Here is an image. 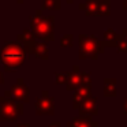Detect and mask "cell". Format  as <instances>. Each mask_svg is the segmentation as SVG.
Instances as JSON below:
<instances>
[{
	"instance_id": "1",
	"label": "cell",
	"mask_w": 127,
	"mask_h": 127,
	"mask_svg": "<svg viewBox=\"0 0 127 127\" xmlns=\"http://www.w3.org/2000/svg\"><path fill=\"white\" fill-rule=\"evenodd\" d=\"M28 53L21 42L15 41H6L0 47V63L3 66L4 71L15 72L19 66L25 63Z\"/></svg>"
},
{
	"instance_id": "2",
	"label": "cell",
	"mask_w": 127,
	"mask_h": 127,
	"mask_svg": "<svg viewBox=\"0 0 127 127\" xmlns=\"http://www.w3.org/2000/svg\"><path fill=\"white\" fill-rule=\"evenodd\" d=\"M53 23L55 18L53 17H44L42 10H37L34 15H30L29 18V26L30 32L36 40L41 41H53L55 40V33H53Z\"/></svg>"
},
{
	"instance_id": "3",
	"label": "cell",
	"mask_w": 127,
	"mask_h": 127,
	"mask_svg": "<svg viewBox=\"0 0 127 127\" xmlns=\"http://www.w3.org/2000/svg\"><path fill=\"white\" fill-rule=\"evenodd\" d=\"M78 42H79V51H78V58L81 60L85 59H92L97 60L98 55L104 53L107 47H112V44L104 40H98L96 36L92 34H79L78 36Z\"/></svg>"
},
{
	"instance_id": "4",
	"label": "cell",
	"mask_w": 127,
	"mask_h": 127,
	"mask_svg": "<svg viewBox=\"0 0 127 127\" xmlns=\"http://www.w3.org/2000/svg\"><path fill=\"white\" fill-rule=\"evenodd\" d=\"M21 115H23L22 102L0 96V122H15Z\"/></svg>"
},
{
	"instance_id": "5",
	"label": "cell",
	"mask_w": 127,
	"mask_h": 127,
	"mask_svg": "<svg viewBox=\"0 0 127 127\" xmlns=\"http://www.w3.org/2000/svg\"><path fill=\"white\" fill-rule=\"evenodd\" d=\"M36 113L38 116L55 113V98L49 96L48 90H42L41 96L36 100Z\"/></svg>"
},
{
	"instance_id": "6",
	"label": "cell",
	"mask_w": 127,
	"mask_h": 127,
	"mask_svg": "<svg viewBox=\"0 0 127 127\" xmlns=\"http://www.w3.org/2000/svg\"><path fill=\"white\" fill-rule=\"evenodd\" d=\"M10 94H11V98L22 104L30 101V89L26 86L23 78H18L15 85H12V88L10 89Z\"/></svg>"
},
{
	"instance_id": "7",
	"label": "cell",
	"mask_w": 127,
	"mask_h": 127,
	"mask_svg": "<svg viewBox=\"0 0 127 127\" xmlns=\"http://www.w3.org/2000/svg\"><path fill=\"white\" fill-rule=\"evenodd\" d=\"M17 41L21 42V44L23 45V48H25L28 56H30L32 55V49H33L34 44L37 42V40L34 38V36L32 34L30 29L26 28V29H23V30H22V33H19L17 36Z\"/></svg>"
},
{
	"instance_id": "8",
	"label": "cell",
	"mask_w": 127,
	"mask_h": 127,
	"mask_svg": "<svg viewBox=\"0 0 127 127\" xmlns=\"http://www.w3.org/2000/svg\"><path fill=\"white\" fill-rule=\"evenodd\" d=\"M66 88L67 90H75L81 85V68L78 66L72 67V71H66Z\"/></svg>"
},
{
	"instance_id": "9",
	"label": "cell",
	"mask_w": 127,
	"mask_h": 127,
	"mask_svg": "<svg viewBox=\"0 0 127 127\" xmlns=\"http://www.w3.org/2000/svg\"><path fill=\"white\" fill-rule=\"evenodd\" d=\"M92 97V86H79L75 89L74 96H72V108L78 109L86 98Z\"/></svg>"
},
{
	"instance_id": "10",
	"label": "cell",
	"mask_w": 127,
	"mask_h": 127,
	"mask_svg": "<svg viewBox=\"0 0 127 127\" xmlns=\"http://www.w3.org/2000/svg\"><path fill=\"white\" fill-rule=\"evenodd\" d=\"M79 111V116H94L98 113V109H97V98L96 97H89L85 101L81 104V107L78 108Z\"/></svg>"
},
{
	"instance_id": "11",
	"label": "cell",
	"mask_w": 127,
	"mask_h": 127,
	"mask_svg": "<svg viewBox=\"0 0 127 127\" xmlns=\"http://www.w3.org/2000/svg\"><path fill=\"white\" fill-rule=\"evenodd\" d=\"M78 10L85 12L86 17H98V0H86L78 6Z\"/></svg>"
},
{
	"instance_id": "12",
	"label": "cell",
	"mask_w": 127,
	"mask_h": 127,
	"mask_svg": "<svg viewBox=\"0 0 127 127\" xmlns=\"http://www.w3.org/2000/svg\"><path fill=\"white\" fill-rule=\"evenodd\" d=\"M116 83H118L116 78H105L104 79V96L105 97H116L118 96Z\"/></svg>"
},
{
	"instance_id": "13",
	"label": "cell",
	"mask_w": 127,
	"mask_h": 127,
	"mask_svg": "<svg viewBox=\"0 0 127 127\" xmlns=\"http://www.w3.org/2000/svg\"><path fill=\"white\" fill-rule=\"evenodd\" d=\"M32 55L37 56V58L42 59V60H48L49 59V52H48L45 42H36L33 49H32Z\"/></svg>"
},
{
	"instance_id": "14",
	"label": "cell",
	"mask_w": 127,
	"mask_h": 127,
	"mask_svg": "<svg viewBox=\"0 0 127 127\" xmlns=\"http://www.w3.org/2000/svg\"><path fill=\"white\" fill-rule=\"evenodd\" d=\"M92 118L90 116H75L74 119L67 123L66 127H90Z\"/></svg>"
},
{
	"instance_id": "15",
	"label": "cell",
	"mask_w": 127,
	"mask_h": 127,
	"mask_svg": "<svg viewBox=\"0 0 127 127\" xmlns=\"http://www.w3.org/2000/svg\"><path fill=\"white\" fill-rule=\"evenodd\" d=\"M98 17H109L111 15V0H98Z\"/></svg>"
},
{
	"instance_id": "16",
	"label": "cell",
	"mask_w": 127,
	"mask_h": 127,
	"mask_svg": "<svg viewBox=\"0 0 127 127\" xmlns=\"http://www.w3.org/2000/svg\"><path fill=\"white\" fill-rule=\"evenodd\" d=\"M118 37H119V34H116L115 29H112V28L105 29V32H104V41L111 42L112 47H116V45H118Z\"/></svg>"
},
{
	"instance_id": "17",
	"label": "cell",
	"mask_w": 127,
	"mask_h": 127,
	"mask_svg": "<svg viewBox=\"0 0 127 127\" xmlns=\"http://www.w3.org/2000/svg\"><path fill=\"white\" fill-rule=\"evenodd\" d=\"M62 8V0H42L41 10H55L59 11Z\"/></svg>"
},
{
	"instance_id": "18",
	"label": "cell",
	"mask_w": 127,
	"mask_h": 127,
	"mask_svg": "<svg viewBox=\"0 0 127 127\" xmlns=\"http://www.w3.org/2000/svg\"><path fill=\"white\" fill-rule=\"evenodd\" d=\"M59 44H60V47H63V48L72 47V44H74V36H72V34H70V33L68 34H64V36L60 38Z\"/></svg>"
},
{
	"instance_id": "19",
	"label": "cell",
	"mask_w": 127,
	"mask_h": 127,
	"mask_svg": "<svg viewBox=\"0 0 127 127\" xmlns=\"http://www.w3.org/2000/svg\"><path fill=\"white\" fill-rule=\"evenodd\" d=\"M55 83L56 85H66V74L64 72H56L55 74Z\"/></svg>"
},
{
	"instance_id": "20",
	"label": "cell",
	"mask_w": 127,
	"mask_h": 127,
	"mask_svg": "<svg viewBox=\"0 0 127 127\" xmlns=\"http://www.w3.org/2000/svg\"><path fill=\"white\" fill-rule=\"evenodd\" d=\"M120 38H122V41H124V42L127 44V28H123V29H122Z\"/></svg>"
},
{
	"instance_id": "21",
	"label": "cell",
	"mask_w": 127,
	"mask_h": 127,
	"mask_svg": "<svg viewBox=\"0 0 127 127\" xmlns=\"http://www.w3.org/2000/svg\"><path fill=\"white\" fill-rule=\"evenodd\" d=\"M49 127H62V123H60L59 120L51 122V123H49Z\"/></svg>"
},
{
	"instance_id": "22",
	"label": "cell",
	"mask_w": 127,
	"mask_h": 127,
	"mask_svg": "<svg viewBox=\"0 0 127 127\" xmlns=\"http://www.w3.org/2000/svg\"><path fill=\"white\" fill-rule=\"evenodd\" d=\"M15 127H33L30 123H18Z\"/></svg>"
},
{
	"instance_id": "23",
	"label": "cell",
	"mask_w": 127,
	"mask_h": 127,
	"mask_svg": "<svg viewBox=\"0 0 127 127\" xmlns=\"http://www.w3.org/2000/svg\"><path fill=\"white\" fill-rule=\"evenodd\" d=\"M123 111H124V113L127 115V97L123 98Z\"/></svg>"
},
{
	"instance_id": "24",
	"label": "cell",
	"mask_w": 127,
	"mask_h": 127,
	"mask_svg": "<svg viewBox=\"0 0 127 127\" xmlns=\"http://www.w3.org/2000/svg\"><path fill=\"white\" fill-rule=\"evenodd\" d=\"M6 83V81H4V75L3 72H1V70H0V85H4Z\"/></svg>"
},
{
	"instance_id": "25",
	"label": "cell",
	"mask_w": 127,
	"mask_h": 127,
	"mask_svg": "<svg viewBox=\"0 0 127 127\" xmlns=\"http://www.w3.org/2000/svg\"><path fill=\"white\" fill-rule=\"evenodd\" d=\"M122 10H123V11H127V0H123V3H122Z\"/></svg>"
},
{
	"instance_id": "26",
	"label": "cell",
	"mask_w": 127,
	"mask_h": 127,
	"mask_svg": "<svg viewBox=\"0 0 127 127\" xmlns=\"http://www.w3.org/2000/svg\"><path fill=\"white\" fill-rule=\"evenodd\" d=\"M17 3H18V4H22V3H23V0H17Z\"/></svg>"
},
{
	"instance_id": "27",
	"label": "cell",
	"mask_w": 127,
	"mask_h": 127,
	"mask_svg": "<svg viewBox=\"0 0 127 127\" xmlns=\"http://www.w3.org/2000/svg\"><path fill=\"white\" fill-rule=\"evenodd\" d=\"M66 1H67V3H68V4H71L72 1H74V0H66Z\"/></svg>"
}]
</instances>
